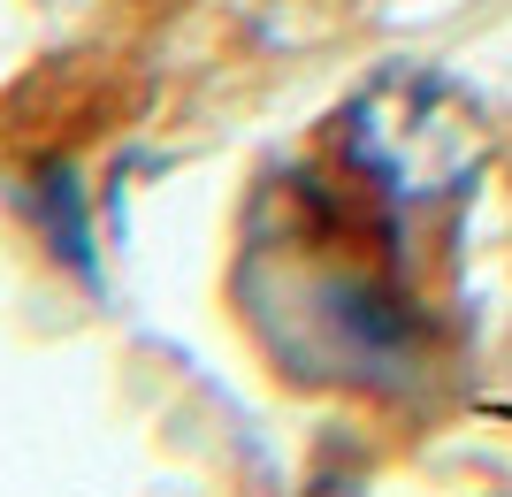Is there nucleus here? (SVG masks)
Segmentation results:
<instances>
[{"instance_id": "nucleus-1", "label": "nucleus", "mask_w": 512, "mask_h": 497, "mask_svg": "<svg viewBox=\"0 0 512 497\" xmlns=\"http://www.w3.org/2000/svg\"><path fill=\"white\" fill-rule=\"evenodd\" d=\"M344 146L360 161V176L375 192H398V199H428V192H451L467 184L474 161H482V138L444 92L428 77H390L375 85L352 108L344 123Z\"/></svg>"}]
</instances>
